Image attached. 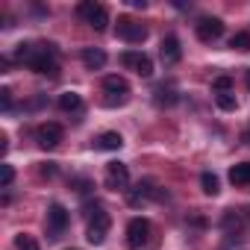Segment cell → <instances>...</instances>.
Here are the masks:
<instances>
[{
    "mask_svg": "<svg viewBox=\"0 0 250 250\" xmlns=\"http://www.w3.org/2000/svg\"><path fill=\"white\" fill-rule=\"evenodd\" d=\"M130 6H136V9H145V6H147V0H130Z\"/></svg>",
    "mask_w": 250,
    "mask_h": 250,
    "instance_id": "obj_28",
    "label": "cell"
},
{
    "mask_svg": "<svg viewBox=\"0 0 250 250\" xmlns=\"http://www.w3.org/2000/svg\"><path fill=\"white\" fill-rule=\"evenodd\" d=\"M244 83H247V88H250V68H247V74H244Z\"/></svg>",
    "mask_w": 250,
    "mask_h": 250,
    "instance_id": "obj_29",
    "label": "cell"
},
{
    "mask_svg": "<svg viewBox=\"0 0 250 250\" xmlns=\"http://www.w3.org/2000/svg\"><path fill=\"white\" fill-rule=\"evenodd\" d=\"M103 186L109 191H130V168L124 162H109L103 174Z\"/></svg>",
    "mask_w": 250,
    "mask_h": 250,
    "instance_id": "obj_7",
    "label": "cell"
},
{
    "mask_svg": "<svg viewBox=\"0 0 250 250\" xmlns=\"http://www.w3.org/2000/svg\"><path fill=\"white\" fill-rule=\"evenodd\" d=\"M115 36H118L121 42H127V44H142V42L147 39V27H145L142 21L130 18V15H121L118 24H115Z\"/></svg>",
    "mask_w": 250,
    "mask_h": 250,
    "instance_id": "obj_5",
    "label": "cell"
},
{
    "mask_svg": "<svg viewBox=\"0 0 250 250\" xmlns=\"http://www.w3.org/2000/svg\"><path fill=\"white\" fill-rule=\"evenodd\" d=\"M71 250H74V247H71Z\"/></svg>",
    "mask_w": 250,
    "mask_h": 250,
    "instance_id": "obj_31",
    "label": "cell"
},
{
    "mask_svg": "<svg viewBox=\"0 0 250 250\" xmlns=\"http://www.w3.org/2000/svg\"><path fill=\"white\" fill-rule=\"evenodd\" d=\"M150 235H153V224L147 218H133L127 224V247L130 250H142L150 244Z\"/></svg>",
    "mask_w": 250,
    "mask_h": 250,
    "instance_id": "obj_6",
    "label": "cell"
},
{
    "mask_svg": "<svg viewBox=\"0 0 250 250\" xmlns=\"http://www.w3.org/2000/svg\"><path fill=\"white\" fill-rule=\"evenodd\" d=\"M0 106H3L6 112L12 109V91L9 88H0Z\"/></svg>",
    "mask_w": 250,
    "mask_h": 250,
    "instance_id": "obj_26",
    "label": "cell"
},
{
    "mask_svg": "<svg viewBox=\"0 0 250 250\" xmlns=\"http://www.w3.org/2000/svg\"><path fill=\"white\" fill-rule=\"evenodd\" d=\"M77 15H80V21L83 24H88L91 30H106V24H109V12H106V6L103 3H94V0H83V3L77 6Z\"/></svg>",
    "mask_w": 250,
    "mask_h": 250,
    "instance_id": "obj_4",
    "label": "cell"
},
{
    "mask_svg": "<svg viewBox=\"0 0 250 250\" xmlns=\"http://www.w3.org/2000/svg\"><path fill=\"white\" fill-rule=\"evenodd\" d=\"M150 197H159V188H156V186H153L150 180H142V183H139L136 188H130V191H127V203H130L133 209L145 206V203H147Z\"/></svg>",
    "mask_w": 250,
    "mask_h": 250,
    "instance_id": "obj_13",
    "label": "cell"
},
{
    "mask_svg": "<svg viewBox=\"0 0 250 250\" xmlns=\"http://www.w3.org/2000/svg\"><path fill=\"white\" fill-rule=\"evenodd\" d=\"M12 180H15V168H12V165H0V186L9 188Z\"/></svg>",
    "mask_w": 250,
    "mask_h": 250,
    "instance_id": "obj_24",
    "label": "cell"
},
{
    "mask_svg": "<svg viewBox=\"0 0 250 250\" xmlns=\"http://www.w3.org/2000/svg\"><path fill=\"white\" fill-rule=\"evenodd\" d=\"M159 59L165 65H177L183 59V47H180V39L177 36H165L162 44H159Z\"/></svg>",
    "mask_w": 250,
    "mask_h": 250,
    "instance_id": "obj_14",
    "label": "cell"
},
{
    "mask_svg": "<svg viewBox=\"0 0 250 250\" xmlns=\"http://www.w3.org/2000/svg\"><path fill=\"white\" fill-rule=\"evenodd\" d=\"M121 145H124V139L118 133H100L94 139V150H121Z\"/></svg>",
    "mask_w": 250,
    "mask_h": 250,
    "instance_id": "obj_16",
    "label": "cell"
},
{
    "mask_svg": "<svg viewBox=\"0 0 250 250\" xmlns=\"http://www.w3.org/2000/svg\"><path fill=\"white\" fill-rule=\"evenodd\" d=\"M83 65L88 68V71H100L103 65H106V53L100 50V47H83Z\"/></svg>",
    "mask_w": 250,
    "mask_h": 250,
    "instance_id": "obj_15",
    "label": "cell"
},
{
    "mask_svg": "<svg viewBox=\"0 0 250 250\" xmlns=\"http://www.w3.org/2000/svg\"><path fill=\"white\" fill-rule=\"evenodd\" d=\"M68 224H71L68 209L62 203H50V209H47V238H53V241L62 238L65 229H68Z\"/></svg>",
    "mask_w": 250,
    "mask_h": 250,
    "instance_id": "obj_9",
    "label": "cell"
},
{
    "mask_svg": "<svg viewBox=\"0 0 250 250\" xmlns=\"http://www.w3.org/2000/svg\"><path fill=\"white\" fill-rule=\"evenodd\" d=\"M153 100H156V106H174V103L180 100V94H177V88H174V85H159Z\"/></svg>",
    "mask_w": 250,
    "mask_h": 250,
    "instance_id": "obj_18",
    "label": "cell"
},
{
    "mask_svg": "<svg viewBox=\"0 0 250 250\" xmlns=\"http://www.w3.org/2000/svg\"><path fill=\"white\" fill-rule=\"evenodd\" d=\"M9 150V139L6 136H0V153H6Z\"/></svg>",
    "mask_w": 250,
    "mask_h": 250,
    "instance_id": "obj_27",
    "label": "cell"
},
{
    "mask_svg": "<svg viewBox=\"0 0 250 250\" xmlns=\"http://www.w3.org/2000/svg\"><path fill=\"white\" fill-rule=\"evenodd\" d=\"M59 109L62 112H80L83 109V97L77 91H65V94H59Z\"/></svg>",
    "mask_w": 250,
    "mask_h": 250,
    "instance_id": "obj_19",
    "label": "cell"
},
{
    "mask_svg": "<svg viewBox=\"0 0 250 250\" xmlns=\"http://www.w3.org/2000/svg\"><path fill=\"white\" fill-rule=\"evenodd\" d=\"M229 47H232V50L247 53V50H250V33H235V36L229 39Z\"/></svg>",
    "mask_w": 250,
    "mask_h": 250,
    "instance_id": "obj_22",
    "label": "cell"
},
{
    "mask_svg": "<svg viewBox=\"0 0 250 250\" xmlns=\"http://www.w3.org/2000/svg\"><path fill=\"white\" fill-rule=\"evenodd\" d=\"M62 136H65V130H62V124H56V121H44V124H39V127H36V142H39L42 150L59 147Z\"/></svg>",
    "mask_w": 250,
    "mask_h": 250,
    "instance_id": "obj_10",
    "label": "cell"
},
{
    "mask_svg": "<svg viewBox=\"0 0 250 250\" xmlns=\"http://www.w3.org/2000/svg\"><path fill=\"white\" fill-rule=\"evenodd\" d=\"M200 188H203V194L215 197V194L221 191V180H218L212 171H203V174H200Z\"/></svg>",
    "mask_w": 250,
    "mask_h": 250,
    "instance_id": "obj_20",
    "label": "cell"
},
{
    "mask_svg": "<svg viewBox=\"0 0 250 250\" xmlns=\"http://www.w3.org/2000/svg\"><path fill=\"white\" fill-rule=\"evenodd\" d=\"M130 100V83L118 77V74H109L103 77V103L106 106H124Z\"/></svg>",
    "mask_w": 250,
    "mask_h": 250,
    "instance_id": "obj_3",
    "label": "cell"
},
{
    "mask_svg": "<svg viewBox=\"0 0 250 250\" xmlns=\"http://www.w3.org/2000/svg\"><path fill=\"white\" fill-rule=\"evenodd\" d=\"M15 250H42V247H39V241L33 235L21 232V235H15Z\"/></svg>",
    "mask_w": 250,
    "mask_h": 250,
    "instance_id": "obj_23",
    "label": "cell"
},
{
    "mask_svg": "<svg viewBox=\"0 0 250 250\" xmlns=\"http://www.w3.org/2000/svg\"><path fill=\"white\" fill-rule=\"evenodd\" d=\"M85 221H88V229H85V238L88 244H103L106 241V232H109V215L106 209L94 200V203H85Z\"/></svg>",
    "mask_w": 250,
    "mask_h": 250,
    "instance_id": "obj_2",
    "label": "cell"
},
{
    "mask_svg": "<svg viewBox=\"0 0 250 250\" xmlns=\"http://www.w3.org/2000/svg\"><path fill=\"white\" fill-rule=\"evenodd\" d=\"M215 103H218L224 112H232V109L238 106V97H235V91H218V94H215Z\"/></svg>",
    "mask_w": 250,
    "mask_h": 250,
    "instance_id": "obj_21",
    "label": "cell"
},
{
    "mask_svg": "<svg viewBox=\"0 0 250 250\" xmlns=\"http://www.w3.org/2000/svg\"><path fill=\"white\" fill-rule=\"evenodd\" d=\"M247 227H250V206H244V209H227L221 215V229L227 235H241Z\"/></svg>",
    "mask_w": 250,
    "mask_h": 250,
    "instance_id": "obj_8",
    "label": "cell"
},
{
    "mask_svg": "<svg viewBox=\"0 0 250 250\" xmlns=\"http://www.w3.org/2000/svg\"><path fill=\"white\" fill-rule=\"evenodd\" d=\"M194 33H197L200 42L212 44V42H218V39L224 36V21H221V18H200V21L194 24Z\"/></svg>",
    "mask_w": 250,
    "mask_h": 250,
    "instance_id": "obj_12",
    "label": "cell"
},
{
    "mask_svg": "<svg viewBox=\"0 0 250 250\" xmlns=\"http://www.w3.org/2000/svg\"><path fill=\"white\" fill-rule=\"evenodd\" d=\"M212 88H215V94H218V91H232V77H218V80L212 83Z\"/></svg>",
    "mask_w": 250,
    "mask_h": 250,
    "instance_id": "obj_25",
    "label": "cell"
},
{
    "mask_svg": "<svg viewBox=\"0 0 250 250\" xmlns=\"http://www.w3.org/2000/svg\"><path fill=\"white\" fill-rule=\"evenodd\" d=\"M15 59L24 62L27 68H33L42 77H59V62H56V50L53 44H18Z\"/></svg>",
    "mask_w": 250,
    "mask_h": 250,
    "instance_id": "obj_1",
    "label": "cell"
},
{
    "mask_svg": "<svg viewBox=\"0 0 250 250\" xmlns=\"http://www.w3.org/2000/svg\"><path fill=\"white\" fill-rule=\"evenodd\" d=\"M244 142H247V145H250V130H247V133H244Z\"/></svg>",
    "mask_w": 250,
    "mask_h": 250,
    "instance_id": "obj_30",
    "label": "cell"
},
{
    "mask_svg": "<svg viewBox=\"0 0 250 250\" xmlns=\"http://www.w3.org/2000/svg\"><path fill=\"white\" fill-rule=\"evenodd\" d=\"M121 65L136 71L139 77H150L153 74V59L147 53H142V50H124L121 53Z\"/></svg>",
    "mask_w": 250,
    "mask_h": 250,
    "instance_id": "obj_11",
    "label": "cell"
},
{
    "mask_svg": "<svg viewBox=\"0 0 250 250\" xmlns=\"http://www.w3.org/2000/svg\"><path fill=\"white\" fill-rule=\"evenodd\" d=\"M229 183L232 186H250V162H238L229 168Z\"/></svg>",
    "mask_w": 250,
    "mask_h": 250,
    "instance_id": "obj_17",
    "label": "cell"
}]
</instances>
